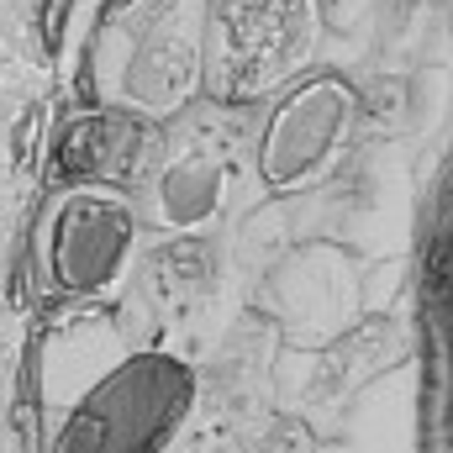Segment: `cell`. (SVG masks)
I'll use <instances>...</instances> for the list:
<instances>
[{"mask_svg":"<svg viewBox=\"0 0 453 453\" xmlns=\"http://www.w3.org/2000/svg\"><path fill=\"white\" fill-rule=\"evenodd\" d=\"M196 369L180 353H121L58 411L48 453H169L196 417Z\"/></svg>","mask_w":453,"mask_h":453,"instance_id":"1","label":"cell"},{"mask_svg":"<svg viewBox=\"0 0 453 453\" xmlns=\"http://www.w3.org/2000/svg\"><path fill=\"white\" fill-rule=\"evenodd\" d=\"M201 0H121L96 42V74L121 111H174L206 69Z\"/></svg>","mask_w":453,"mask_h":453,"instance_id":"2","label":"cell"},{"mask_svg":"<svg viewBox=\"0 0 453 453\" xmlns=\"http://www.w3.org/2000/svg\"><path fill=\"white\" fill-rule=\"evenodd\" d=\"M317 32V0H217L206 27L211 96H258L285 80Z\"/></svg>","mask_w":453,"mask_h":453,"instance_id":"3","label":"cell"},{"mask_svg":"<svg viewBox=\"0 0 453 453\" xmlns=\"http://www.w3.org/2000/svg\"><path fill=\"white\" fill-rule=\"evenodd\" d=\"M137 248V211L106 190H80L58 206L48 237V269L64 296L101 301L127 280Z\"/></svg>","mask_w":453,"mask_h":453,"instance_id":"4","label":"cell"},{"mask_svg":"<svg viewBox=\"0 0 453 453\" xmlns=\"http://www.w3.org/2000/svg\"><path fill=\"white\" fill-rule=\"evenodd\" d=\"M348 90L333 80H317V85H301L280 111L269 116L264 127V142H258V174L274 185V190H290V185H306L317 180L338 148L348 142Z\"/></svg>","mask_w":453,"mask_h":453,"instance_id":"5","label":"cell"},{"mask_svg":"<svg viewBox=\"0 0 453 453\" xmlns=\"http://www.w3.org/2000/svg\"><path fill=\"white\" fill-rule=\"evenodd\" d=\"M232 180H237L232 142L217 137V127H185L148 169V211L169 232H190L226 206Z\"/></svg>","mask_w":453,"mask_h":453,"instance_id":"6","label":"cell"},{"mask_svg":"<svg viewBox=\"0 0 453 453\" xmlns=\"http://www.w3.org/2000/svg\"><path fill=\"white\" fill-rule=\"evenodd\" d=\"M158 142L142 127L137 111H96L80 116L58 137V180L106 190V185H132L153 169Z\"/></svg>","mask_w":453,"mask_h":453,"instance_id":"7","label":"cell"},{"mask_svg":"<svg viewBox=\"0 0 453 453\" xmlns=\"http://www.w3.org/2000/svg\"><path fill=\"white\" fill-rule=\"evenodd\" d=\"M327 11L333 16H353V11H364V0H327Z\"/></svg>","mask_w":453,"mask_h":453,"instance_id":"8","label":"cell"}]
</instances>
